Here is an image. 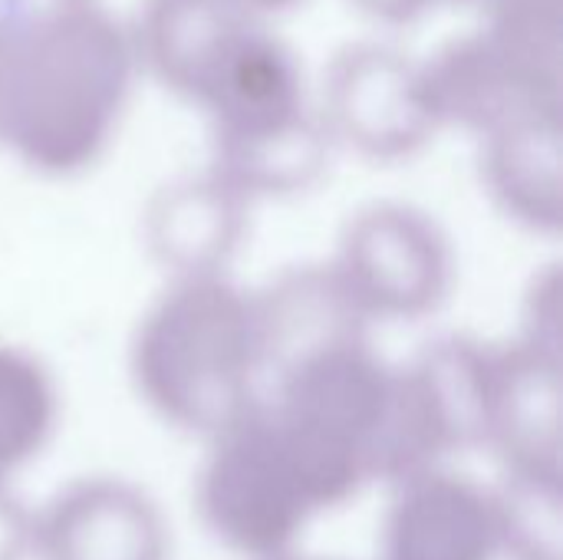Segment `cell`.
<instances>
[{
  "label": "cell",
  "mask_w": 563,
  "mask_h": 560,
  "mask_svg": "<svg viewBox=\"0 0 563 560\" xmlns=\"http://www.w3.org/2000/svg\"><path fill=\"white\" fill-rule=\"evenodd\" d=\"M132 66L129 23L115 20L99 0L20 7L7 122L46 149L76 142L115 106Z\"/></svg>",
  "instance_id": "1"
},
{
  "label": "cell",
  "mask_w": 563,
  "mask_h": 560,
  "mask_svg": "<svg viewBox=\"0 0 563 560\" xmlns=\"http://www.w3.org/2000/svg\"><path fill=\"white\" fill-rule=\"evenodd\" d=\"M327 92L336 119L366 142H406L439 116L426 63L379 40L336 50Z\"/></svg>",
  "instance_id": "2"
},
{
  "label": "cell",
  "mask_w": 563,
  "mask_h": 560,
  "mask_svg": "<svg viewBox=\"0 0 563 560\" xmlns=\"http://www.w3.org/2000/svg\"><path fill=\"white\" fill-rule=\"evenodd\" d=\"M261 17L238 0H142L129 23L135 63L201 99L218 66Z\"/></svg>",
  "instance_id": "3"
},
{
  "label": "cell",
  "mask_w": 563,
  "mask_h": 560,
  "mask_svg": "<svg viewBox=\"0 0 563 560\" xmlns=\"http://www.w3.org/2000/svg\"><path fill=\"white\" fill-rule=\"evenodd\" d=\"M426 76L435 112H462L501 125L521 109L551 106L518 79L482 30L445 40L426 63Z\"/></svg>",
  "instance_id": "4"
},
{
  "label": "cell",
  "mask_w": 563,
  "mask_h": 560,
  "mask_svg": "<svg viewBox=\"0 0 563 560\" xmlns=\"http://www.w3.org/2000/svg\"><path fill=\"white\" fill-rule=\"evenodd\" d=\"M488 43L505 56L518 79L541 99L558 102L561 89L563 0H482Z\"/></svg>",
  "instance_id": "5"
},
{
  "label": "cell",
  "mask_w": 563,
  "mask_h": 560,
  "mask_svg": "<svg viewBox=\"0 0 563 560\" xmlns=\"http://www.w3.org/2000/svg\"><path fill=\"white\" fill-rule=\"evenodd\" d=\"M353 7L360 13H366L369 20H376V23L406 26V23H416L435 3L432 0H353Z\"/></svg>",
  "instance_id": "6"
},
{
  "label": "cell",
  "mask_w": 563,
  "mask_h": 560,
  "mask_svg": "<svg viewBox=\"0 0 563 560\" xmlns=\"http://www.w3.org/2000/svg\"><path fill=\"white\" fill-rule=\"evenodd\" d=\"M238 3H241L247 13L267 20V17H274V13H280V10H290V7L300 3V0H238Z\"/></svg>",
  "instance_id": "7"
},
{
  "label": "cell",
  "mask_w": 563,
  "mask_h": 560,
  "mask_svg": "<svg viewBox=\"0 0 563 560\" xmlns=\"http://www.w3.org/2000/svg\"><path fill=\"white\" fill-rule=\"evenodd\" d=\"M432 3H482V0H432Z\"/></svg>",
  "instance_id": "8"
}]
</instances>
